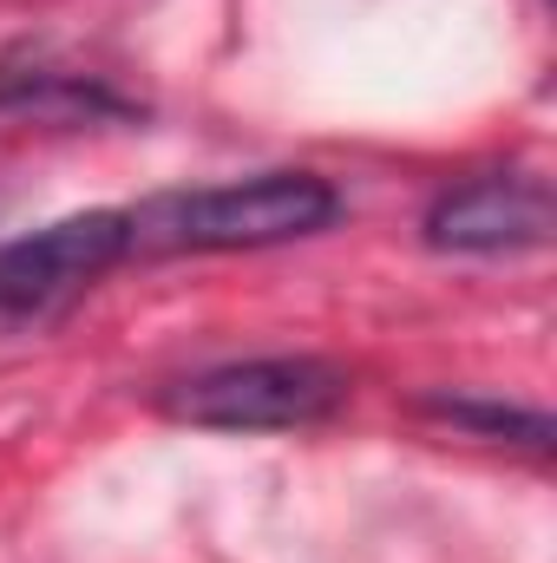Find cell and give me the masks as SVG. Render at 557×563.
<instances>
[{
  "label": "cell",
  "instance_id": "6da1fadb",
  "mask_svg": "<svg viewBox=\"0 0 557 563\" xmlns=\"http://www.w3.org/2000/svg\"><path fill=\"white\" fill-rule=\"evenodd\" d=\"M341 210L335 184L315 170H263L204 190H164L125 210L132 256H223V250H276L328 230Z\"/></svg>",
  "mask_w": 557,
  "mask_h": 563
},
{
  "label": "cell",
  "instance_id": "7a4b0ae2",
  "mask_svg": "<svg viewBox=\"0 0 557 563\" xmlns=\"http://www.w3.org/2000/svg\"><path fill=\"white\" fill-rule=\"evenodd\" d=\"M348 400V374L321 354H263L184 374L157 394V413L197 432H288L328 420Z\"/></svg>",
  "mask_w": 557,
  "mask_h": 563
},
{
  "label": "cell",
  "instance_id": "3957f363",
  "mask_svg": "<svg viewBox=\"0 0 557 563\" xmlns=\"http://www.w3.org/2000/svg\"><path fill=\"white\" fill-rule=\"evenodd\" d=\"M132 256L125 210H86L33 236L0 243V314H46Z\"/></svg>",
  "mask_w": 557,
  "mask_h": 563
},
{
  "label": "cell",
  "instance_id": "277c9868",
  "mask_svg": "<svg viewBox=\"0 0 557 563\" xmlns=\"http://www.w3.org/2000/svg\"><path fill=\"white\" fill-rule=\"evenodd\" d=\"M545 236H551V190L545 177H518V170L472 177L426 210V243L452 256H512V250H538Z\"/></svg>",
  "mask_w": 557,
  "mask_h": 563
},
{
  "label": "cell",
  "instance_id": "5b68a950",
  "mask_svg": "<svg viewBox=\"0 0 557 563\" xmlns=\"http://www.w3.org/2000/svg\"><path fill=\"white\" fill-rule=\"evenodd\" d=\"M433 413H446L452 426H472V432H485V439H525V445H551V420L545 413H512V407H479V400H433Z\"/></svg>",
  "mask_w": 557,
  "mask_h": 563
}]
</instances>
